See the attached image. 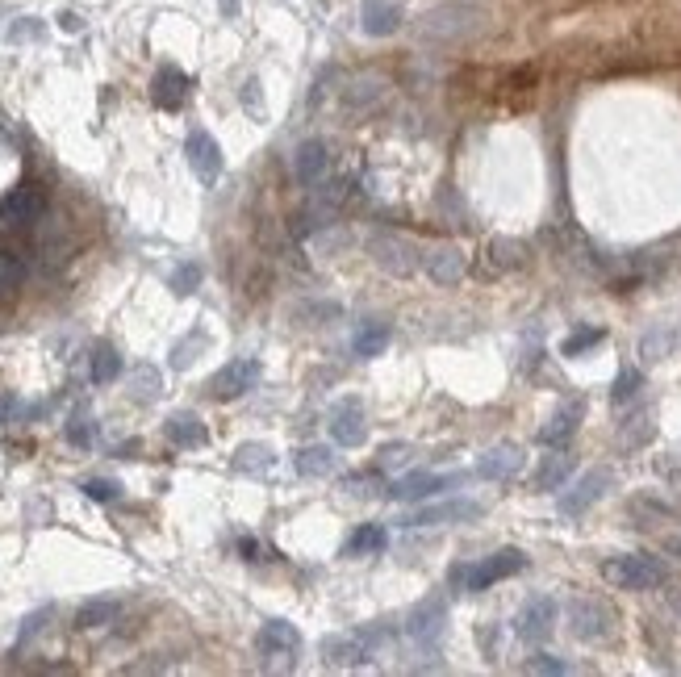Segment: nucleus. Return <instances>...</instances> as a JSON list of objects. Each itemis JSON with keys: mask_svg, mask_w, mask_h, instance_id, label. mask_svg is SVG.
<instances>
[{"mask_svg": "<svg viewBox=\"0 0 681 677\" xmlns=\"http://www.w3.org/2000/svg\"><path fill=\"white\" fill-rule=\"evenodd\" d=\"M523 569H527V552L502 548V552H493L485 560H456V565L448 569V586L460 590V594H481V590L493 586V581H506V577L523 573Z\"/></svg>", "mask_w": 681, "mask_h": 677, "instance_id": "obj_1", "label": "nucleus"}, {"mask_svg": "<svg viewBox=\"0 0 681 677\" xmlns=\"http://www.w3.org/2000/svg\"><path fill=\"white\" fill-rule=\"evenodd\" d=\"M602 577L610 586L619 590H656L669 581V565L661 556H648V552H627V556H615L602 565Z\"/></svg>", "mask_w": 681, "mask_h": 677, "instance_id": "obj_2", "label": "nucleus"}, {"mask_svg": "<svg viewBox=\"0 0 681 677\" xmlns=\"http://www.w3.org/2000/svg\"><path fill=\"white\" fill-rule=\"evenodd\" d=\"M565 615H569V632L577 640H606L615 632V611L602 598H573Z\"/></svg>", "mask_w": 681, "mask_h": 677, "instance_id": "obj_3", "label": "nucleus"}, {"mask_svg": "<svg viewBox=\"0 0 681 677\" xmlns=\"http://www.w3.org/2000/svg\"><path fill=\"white\" fill-rule=\"evenodd\" d=\"M46 209V197L34 184H21V189L0 197V230H30Z\"/></svg>", "mask_w": 681, "mask_h": 677, "instance_id": "obj_4", "label": "nucleus"}, {"mask_svg": "<svg viewBox=\"0 0 681 677\" xmlns=\"http://www.w3.org/2000/svg\"><path fill=\"white\" fill-rule=\"evenodd\" d=\"M464 481H468V473H410L402 481H393L385 489V498H393V502H422V498H435V494H443V489H456Z\"/></svg>", "mask_w": 681, "mask_h": 677, "instance_id": "obj_5", "label": "nucleus"}, {"mask_svg": "<svg viewBox=\"0 0 681 677\" xmlns=\"http://www.w3.org/2000/svg\"><path fill=\"white\" fill-rule=\"evenodd\" d=\"M255 381H260V360H230L226 368L214 372L209 393H214L218 402H234V398H243L247 389H255Z\"/></svg>", "mask_w": 681, "mask_h": 677, "instance_id": "obj_6", "label": "nucleus"}, {"mask_svg": "<svg viewBox=\"0 0 681 677\" xmlns=\"http://www.w3.org/2000/svg\"><path fill=\"white\" fill-rule=\"evenodd\" d=\"M331 435H335L339 448H360V443L368 439V418H364V406L356 398L335 402V410H331Z\"/></svg>", "mask_w": 681, "mask_h": 677, "instance_id": "obj_7", "label": "nucleus"}, {"mask_svg": "<svg viewBox=\"0 0 681 677\" xmlns=\"http://www.w3.org/2000/svg\"><path fill=\"white\" fill-rule=\"evenodd\" d=\"M610 481H615V477H610L606 469H594V473H585L573 489H569V494H560V515H569V519H577V515H585V510H590L602 494H606V489H610Z\"/></svg>", "mask_w": 681, "mask_h": 677, "instance_id": "obj_8", "label": "nucleus"}, {"mask_svg": "<svg viewBox=\"0 0 681 677\" xmlns=\"http://www.w3.org/2000/svg\"><path fill=\"white\" fill-rule=\"evenodd\" d=\"M481 506L468 502V498H456V502H439V506H418L414 515L402 519V527H435V523H468L477 519Z\"/></svg>", "mask_w": 681, "mask_h": 677, "instance_id": "obj_9", "label": "nucleus"}, {"mask_svg": "<svg viewBox=\"0 0 681 677\" xmlns=\"http://www.w3.org/2000/svg\"><path fill=\"white\" fill-rule=\"evenodd\" d=\"M552 627H556V602L539 594V598H531L523 611H519V623H514V632H519L523 640H531V644H539V640L552 636Z\"/></svg>", "mask_w": 681, "mask_h": 677, "instance_id": "obj_10", "label": "nucleus"}, {"mask_svg": "<svg viewBox=\"0 0 681 677\" xmlns=\"http://www.w3.org/2000/svg\"><path fill=\"white\" fill-rule=\"evenodd\" d=\"M184 155H189V168L197 172V180H205V184L218 180V172H222V151H218V143H214V138H209L205 130H193V134H189Z\"/></svg>", "mask_w": 681, "mask_h": 677, "instance_id": "obj_11", "label": "nucleus"}, {"mask_svg": "<svg viewBox=\"0 0 681 677\" xmlns=\"http://www.w3.org/2000/svg\"><path fill=\"white\" fill-rule=\"evenodd\" d=\"M443 627H448V606H443V598H427V602L414 606V615H410V636H414L418 644L439 640Z\"/></svg>", "mask_w": 681, "mask_h": 677, "instance_id": "obj_12", "label": "nucleus"}, {"mask_svg": "<svg viewBox=\"0 0 681 677\" xmlns=\"http://www.w3.org/2000/svg\"><path fill=\"white\" fill-rule=\"evenodd\" d=\"M519 469H523V452L514 443H498V448L477 456V477H489V481H510Z\"/></svg>", "mask_w": 681, "mask_h": 677, "instance_id": "obj_13", "label": "nucleus"}, {"mask_svg": "<svg viewBox=\"0 0 681 677\" xmlns=\"http://www.w3.org/2000/svg\"><path fill=\"white\" fill-rule=\"evenodd\" d=\"M255 648L264 652V657H293L301 648V632L285 619H272L260 627V636H255Z\"/></svg>", "mask_w": 681, "mask_h": 677, "instance_id": "obj_14", "label": "nucleus"}, {"mask_svg": "<svg viewBox=\"0 0 681 677\" xmlns=\"http://www.w3.org/2000/svg\"><path fill=\"white\" fill-rule=\"evenodd\" d=\"M326 168H331V155H326V143H318V138H310V143H301L297 155H293V176L297 184H318L326 176Z\"/></svg>", "mask_w": 681, "mask_h": 677, "instance_id": "obj_15", "label": "nucleus"}, {"mask_svg": "<svg viewBox=\"0 0 681 677\" xmlns=\"http://www.w3.org/2000/svg\"><path fill=\"white\" fill-rule=\"evenodd\" d=\"M372 255H377L381 268H389L397 276L414 272V243L397 239V235H377V239H372Z\"/></svg>", "mask_w": 681, "mask_h": 677, "instance_id": "obj_16", "label": "nucleus"}, {"mask_svg": "<svg viewBox=\"0 0 681 677\" xmlns=\"http://www.w3.org/2000/svg\"><path fill=\"white\" fill-rule=\"evenodd\" d=\"M581 414H585V402L560 406V410L548 418V427L539 431V443H544V448H560V443H569V435L581 427Z\"/></svg>", "mask_w": 681, "mask_h": 677, "instance_id": "obj_17", "label": "nucleus"}, {"mask_svg": "<svg viewBox=\"0 0 681 677\" xmlns=\"http://www.w3.org/2000/svg\"><path fill=\"white\" fill-rule=\"evenodd\" d=\"M151 97H155L159 109H180L184 97H189V76H184L180 67H159Z\"/></svg>", "mask_w": 681, "mask_h": 677, "instance_id": "obj_18", "label": "nucleus"}, {"mask_svg": "<svg viewBox=\"0 0 681 677\" xmlns=\"http://www.w3.org/2000/svg\"><path fill=\"white\" fill-rule=\"evenodd\" d=\"M422 268H427L431 280H439V285H456L464 276V255H460V247H435L431 255H422Z\"/></svg>", "mask_w": 681, "mask_h": 677, "instance_id": "obj_19", "label": "nucleus"}, {"mask_svg": "<svg viewBox=\"0 0 681 677\" xmlns=\"http://www.w3.org/2000/svg\"><path fill=\"white\" fill-rule=\"evenodd\" d=\"M360 21H364V30H368L372 38H385V34H393V30H397V21H402V13H397V5H389V0H364Z\"/></svg>", "mask_w": 681, "mask_h": 677, "instance_id": "obj_20", "label": "nucleus"}, {"mask_svg": "<svg viewBox=\"0 0 681 677\" xmlns=\"http://www.w3.org/2000/svg\"><path fill=\"white\" fill-rule=\"evenodd\" d=\"M573 456L569 452H552V456H544L539 460V469H535V489H560L569 477H573Z\"/></svg>", "mask_w": 681, "mask_h": 677, "instance_id": "obj_21", "label": "nucleus"}, {"mask_svg": "<svg viewBox=\"0 0 681 677\" xmlns=\"http://www.w3.org/2000/svg\"><path fill=\"white\" fill-rule=\"evenodd\" d=\"M163 431H168V439L176 443V448H201V443L209 439V435H205V423H201L197 414H172Z\"/></svg>", "mask_w": 681, "mask_h": 677, "instance_id": "obj_22", "label": "nucleus"}, {"mask_svg": "<svg viewBox=\"0 0 681 677\" xmlns=\"http://www.w3.org/2000/svg\"><path fill=\"white\" fill-rule=\"evenodd\" d=\"M335 469H339L335 448H322V443H314V448H301V452H297V473H301V477H331Z\"/></svg>", "mask_w": 681, "mask_h": 677, "instance_id": "obj_23", "label": "nucleus"}, {"mask_svg": "<svg viewBox=\"0 0 681 677\" xmlns=\"http://www.w3.org/2000/svg\"><path fill=\"white\" fill-rule=\"evenodd\" d=\"M381 548H389V531L381 523H364V527L351 531V540H347V556H368V552H381Z\"/></svg>", "mask_w": 681, "mask_h": 677, "instance_id": "obj_24", "label": "nucleus"}, {"mask_svg": "<svg viewBox=\"0 0 681 677\" xmlns=\"http://www.w3.org/2000/svg\"><path fill=\"white\" fill-rule=\"evenodd\" d=\"M117 611H122V602L117 598H92V602H84L80 611H76V627H105V623H113L117 619Z\"/></svg>", "mask_w": 681, "mask_h": 677, "instance_id": "obj_25", "label": "nucleus"}, {"mask_svg": "<svg viewBox=\"0 0 681 677\" xmlns=\"http://www.w3.org/2000/svg\"><path fill=\"white\" fill-rule=\"evenodd\" d=\"M489 264L502 268V272L523 268V264H527V247H523L519 239H493V243H489Z\"/></svg>", "mask_w": 681, "mask_h": 677, "instance_id": "obj_26", "label": "nucleus"}, {"mask_svg": "<svg viewBox=\"0 0 681 677\" xmlns=\"http://www.w3.org/2000/svg\"><path fill=\"white\" fill-rule=\"evenodd\" d=\"M356 356H364V360H372V356H381L385 347H389V326L385 322H372V326H364V331H356Z\"/></svg>", "mask_w": 681, "mask_h": 677, "instance_id": "obj_27", "label": "nucleus"}, {"mask_svg": "<svg viewBox=\"0 0 681 677\" xmlns=\"http://www.w3.org/2000/svg\"><path fill=\"white\" fill-rule=\"evenodd\" d=\"M234 469L239 473H268L272 469V448L268 443H243L239 456H234Z\"/></svg>", "mask_w": 681, "mask_h": 677, "instance_id": "obj_28", "label": "nucleus"}, {"mask_svg": "<svg viewBox=\"0 0 681 677\" xmlns=\"http://www.w3.org/2000/svg\"><path fill=\"white\" fill-rule=\"evenodd\" d=\"M322 652H326V661H335V665H343V661H364L356 636H326V640H322Z\"/></svg>", "mask_w": 681, "mask_h": 677, "instance_id": "obj_29", "label": "nucleus"}, {"mask_svg": "<svg viewBox=\"0 0 681 677\" xmlns=\"http://www.w3.org/2000/svg\"><path fill=\"white\" fill-rule=\"evenodd\" d=\"M673 347H677V335H669L665 326H661V331H648V335L640 339V356L652 364V360H665Z\"/></svg>", "mask_w": 681, "mask_h": 677, "instance_id": "obj_30", "label": "nucleus"}, {"mask_svg": "<svg viewBox=\"0 0 681 677\" xmlns=\"http://www.w3.org/2000/svg\"><path fill=\"white\" fill-rule=\"evenodd\" d=\"M21 280H26V264H21V255L13 251H0V297L13 293Z\"/></svg>", "mask_w": 681, "mask_h": 677, "instance_id": "obj_31", "label": "nucleus"}, {"mask_svg": "<svg viewBox=\"0 0 681 677\" xmlns=\"http://www.w3.org/2000/svg\"><path fill=\"white\" fill-rule=\"evenodd\" d=\"M117 372H122V356H117L113 347H101V352L92 356V381H97V385H109Z\"/></svg>", "mask_w": 681, "mask_h": 677, "instance_id": "obj_32", "label": "nucleus"}, {"mask_svg": "<svg viewBox=\"0 0 681 677\" xmlns=\"http://www.w3.org/2000/svg\"><path fill=\"white\" fill-rule=\"evenodd\" d=\"M130 385H134V402H151V398H159V372H155L151 364L134 368Z\"/></svg>", "mask_w": 681, "mask_h": 677, "instance_id": "obj_33", "label": "nucleus"}, {"mask_svg": "<svg viewBox=\"0 0 681 677\" xmlns=\"http://www.w3.org/2000/svg\"><path fill=\"white\" fill-rule=\"evenodd\" d=\"M602 339H606L602 326H581L577 335L565 339V347H560V352H565V356H581V352H590V347H598Z\"/></svg>", "mask_w": 681, "mask_h": 677, "instance_id": "obj_34", "label": "nucleus"}, {"mask_svg": "<svg viewBox=\"0 0 681 677\" xmlns=\"http://www.w3.org/2000/svg\"><path fill=\"white\" fill-rule=\"evenodd\" d=\"M640 385H644L640 372H636V368H623V372H619V381H615V389H610V402H615V406L631 402V398L640 393Z\"/></svg>", "mask_w": 681, "mask_h": 677, "instance_id": "obj_35", "label": "nucleus"}, {"mask_svg": "<svg viewBox=\"0 0 681 677\" xmlns=\"http://www.w3.org/2000/svg\"><path fill=\"white\" fill-rule=\"evenodd\" d=\"M92 439H97V427H92L88 414H72V418H67V443H76V448H92Z\"/></svg>", "mask_w": 681, "mask_h": 677, "instance_id": "obj_36", "label": "nucleus"}, {"mask_svg": "<svg viewBox=\"0 0 681 677\" xmlns=\"http://www.w3.org/2000/svg\"><path fill=\"white\" fill-rule=\"evenodd\" d=\"M80 489H84L92 502H113V498H122V485H117V481H105V477H92V481H84Z\"/></svg>", "mask_w": 681, "mask_h": 677, "instance_id": "obj_37", "label": "nucleus"}, {"mask_svg": "<svg viewBox=\"0 0 681 677\" xmlns=\"http://www.w3.org/2000/svg\"><path fill=\"white\" fill-rule=\"evenodd\" d=\"M410 460H414L410 443H385V448H381V464H385V469H406Z\"/></svg>", "mask_w": 681, "mask_h": 677, "instance_id": "obj_38", "label": "nucleus"}, {"mask_svg": "<svg viewBox=\"0 0 681 677\" xmlns=\"http://www.w3.org/2000/svg\"><path fill=\"white\" fill-rule=\"evenodd\" d=\"M623 439H627V443H648V439H652V414L644 410L640 418H631V423L623 427Z\"/></svg>", "mask_w": 681, "mask_h": 677, "instance_id": "obj_39", "label": "nucleus"}, {"mask_svg": "<svg viewBox=\"0 0 681 677\" xmlns=\"http://www.w3.org/2000/svg\"><path fill=\"white\" fill-rule=\"evenodd\" d=\"M197 280H201V268H197V264H180L176 276H172V289H176V293H193Z\"/></svg>", "mask_w": 681, "mask_h": 677, "instance_id": "obj_40", "label": "nucleus"}, {"mask_svg": "<svg viewBox=\"0 0 681 677\" xmlns=\"http://www.w3.org/2000/svg\"><path fill=\"white\" fill-rule=\"evenodd\" d=\"M531 673H569V661H556L552 652H535V657L527 661Z\"/></svg>", "mask_w": 681, "mask_h": 677, "instance_id": "obj_41", "label": "nucleus"}, {"mask_svg": "<svg viewBox=\"0 0 681 677\" xmlns=\"http://www.w3.org/2000/svg\"><path fill=\"white\" fill-rule=\"evenodd\" d=\"M51 615H55L51 606H46V611H34L26 623H21V636H17V640H21V644H26V640H34V636L42 632V627H46V619H51Z\"/></svg>", "mask_w": 681, "mask_h": 677, "instance_id": "obj_42", "label": "nucleus"}, {"mask_svg": "<svg viewBox=\"0 0 681 677\" xmlns=\"http://www.w3.org/2000/svg\"><path fill=\"white\" fill-rule=\"evenodd\" d=\"M243 105L260 109V84H255V80H247V84H243Z\"/></svg>", "mask_w": 681, "mask_h": 677, "instance_id": "obj_43", "label": "nucleus"}, {"mask_svg": "<svg viewBox=\"0 0 681 677\" xmlns=\"http://www.w3.org/2000/svg\"><path fill=\"white\" fill-rule=\"evenodd\" d=\"M13 410H17V398H13V393H0V423H9Z\"/></svg>", "mask_w": 681, "mask_h": 677, "instance_id": "obj_44", "label": "nucleus"}, {"mask_svg": "<svg viewBox=\"0 0 681 677\" xmlns=\"http://www.w3.org/2000/svg\"><path fill=\"white\" fill-rule=\"evenodd\" d=\"M665 552L681 560V535H669V540H665Z\"/></svg>", "mask_w": 681, "mask_h": 677, "instance_id": "obj_45", "label": "nucleus"}, {"mask_svg": "<svg viewBox=\"0 0 681 677\" xmlns=\"http://www.w3.org/2000/svg\"><path fill=\"white\" fill-rule=\"evenodd\" d=\"M255 552H260V544H255V540H243V556L255 560Z\"/></svg>", "mask_w": 681, "mask_h": 677, "instance_id": "obj_46", "label": "nucleus"}, {"mask_svg": "<svg viewBox=\"0 0 681 677\" xmlns=\"http://www.w3.org/2000/svg\"><path fill=\"white\" fill-rule=\"evenodd\" d=\"M222 5H226V13H234V0H222Z\"/></svg>", "mask_w": 681, "mask_h": 677, "instance_id": "obj_47", "label": "nucleus"}]
</instances>
